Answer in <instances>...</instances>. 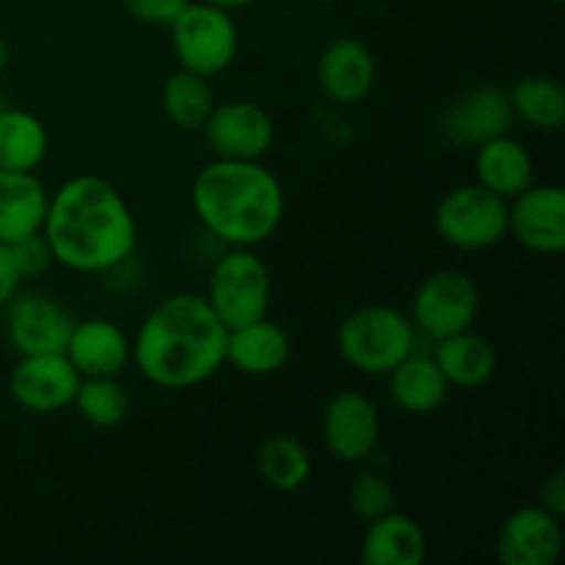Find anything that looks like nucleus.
<instances>
[{
    "instance_id": "nucleus-1",
    "label": "nucleus",
    "mask_w": 565,
    "mask_h": 565,
    "mask_svg": "<svg viewBox=\"0 0 565 565\" xmlns=\"http://www.w3.org/2000/svg\"><path fill=\"white\" fill-rule=\"evenodd\" d=\"M42 235L53 263L75 274H108L136 254L138 224L114 182L77 174L47 199Z\"/></svg>"
},
{
    "instance_id": "nucleus-2",
    "label": "nucleus",
    "mask_w": 565,
    "mask_h": 565,
    "mask_svg": "<svg viewBox=\"0 0 565 565\" xmlns=\"http://www.w3.org/2000/svg\"><path fill=\"white\" fill-rule=\"evenodd\" d=\"M226 329L196 292H174L149 309L132 337L141 379L160 390H193L226 364Z\"/></svg>"
},
{
    "instance_id": "nucleus-3",
    "label": "nucleus",
    "mask_w": 565,
    "mask_h": 565,
    "mask_svg": "<svg viewBox=\"0 0 565 565\" xmlns=\"http://www.w3.org/2000/svg\"><path fill=\"white\" fill-rule=\"evenodd\" d=\"M191 204L210 235L232 248H254L279 230L285 188L259 160L215 158L193 177Z\"/></svg>"
},
{
    "instance_id": "nucleus-4",
    "label": "nucleus",
    "mask_w": 565,
    "mask_h": 565,
    "mask_svg": "<svg viewBox=\"0 0 565 565\" xmlns=\"http://www.w3.org/2000/svg\"><path fill=\"white\" fill-rule=\"evenodd\" d=\"M340 356L362 375H390L417 351V329L401 309L367 303L345 315L337 329Z\"/></svg>"
},
{
    "instance_id": "nucleus-5",
    "label": "nucleus",
    "mask_w": 565,
    "mask_h": 565,
    "mask_svg": "<svg viewBox=\"0 0 565 565\" xmlns=\"http://www.w3.org/2000/svg\"><path fill=\"white\" fill-rule=\"evenodd\" d=\"M169 31L171 50H174L180 70L196 72V75L213 81L215 75L235 64L241 36H237L232 11L204 3V0H188V6L177 14Z\"/></svg>"
},
{
    "instance_id": "nucleus-6",
    "label": "nucleus",
    "mask_w": 565,
    "mask_h": 565,
    "mask_svg": "<svg viewBox=\"0 0 565 565\" xmlns=\"http://www.w3.org/2000/svg\"><path fill=\"white\" fill-rule=\"evenodd\" d=\"M270 270L252 248H232L215 259L207 281V303L226 329H237L268 315Z\"/></svg>"
},
{
    "instance_id": "nucleus-7",
    "label": "nucleus",
    "mask_w": 565,
    "mask_h": 565,
    "mask_svg": "<svg viewBox=\"0 0 565 565\" xmlns=\"http://www.w3.org/2000/svg\"><path fill=\"white\" fill-rule=\"evenodd\" d=\"M434 226L458 252H486L508 237V202L478 182L458 185L436 204Z\"/></svg>"
},
{
    "instance_id": "nucleus-8",
    "label": "nucleus",
    "mask_w": 565,
    "mask_h": 565,
    "mask_svg": "<svg viewBox=\"0 0 565 565\" xmlns=\"http://www.w3.org/2000/svg\"><path fill=\"white\" fill-rule=\"evenodd\" d=\"M480 312L478 281L456 268L430 274L417 287L412 301V323L417 334L439 342L445 337L472 329Z\"/></svg>"
},
{
    "instance_id": "nucleus-9",
    "label": "nucleus",
    "mask_w": 565,
    "mask_h": 565,
    "mask_svg": "<svg viewBox=\"0 0 565 565\" xmlns=\"http://www.w3.org/2000/svg\"><path fill=\"white\" fill-rule=\"evenodd\" d=\"M221 160H263L276 141V121L252 99L215 103L199 130Z\"/></svg>"
},
{
    "instance_id": "nucleus-10",
    "label": "nucleus",
    "mask_w": 565,
    "mask_h": 565,
    "mask_svg": "<svg viewBox=\"0 0 565 565\" xmlns=\"http://www.w3.org/2000/svg\"><path fill=\"white\" fill-rule=\"evenodd\" d=\"M72 326L70 309L42 292H17L3 307V334L17 356L64 353Z\"/></svg>"
},
{
    "instance_id": "nucleus-11",
    "label": "nucleus",
    "mask_w": 565,
    "mask_h": 565,
    "mask_svg": "<svg viewBox=\"0 0 565 565\" xmlns=\"http://www.w3.org/2000/svg\"><path fill=\"white\" fill-rule=\"evenodd\" d=\"M508 235L533 254L565 248V193L561 185H530L508 202Z\"/></svg>"
},
{
    "instance_id": "nucleus-12",
    "label": "nucleus",
    "mask_w": 565,
    "mask_h": 565,
    "mask_svg": "<svg viewBox=\"0 0 565 565\" xmlns=\"http://www.w3.org/2000/svg\"><path fill=\"white\" fill-rule=\"evenodd\" d=\"M81 375L64 353H33L20 356L11 370V401L31 414H55L72 406Z\"/></svg>"
},
{
    "instance_id": "nucleus-13",
    "label": "nucleus",
    "mask_w": 565,
    "mask_h": 565,
    "mask_svg": "<svg viewBox=\"0 0 565 565\" xmlns=\"http://www.w3.org/2000/svg\"><path fill=\"white\" fill-rule=\"evenodd\" d=\"M326 450L345 463H359L375 452L381 441V414L362 392H340L323 412Z\"/></svg>"
},
{
    "instance_id": "nucleus-14",
    "label": "nucleus",
    "mask_w": 565,
    "mask_h": 565,
    "mask_svg": "<svg viewBox=\"0 0 565 565\" xmlns=\"http://www.w3.org/2000/svg\"><path fill=\"white\" fill-rule=\"evenodd\" d=\"M513 121L516 119L508 103V88L475 86L447 105L441 116V132L458 147L478 149L480 143L511 132Z\"/></svg>"
},
{
    "instance_id": "nucleus-15",
    "label": "nucleus",
    "mask_w": 565,
    "mask_h": 565,
    "mask_svg": "<svg viewBox=\"0 0 565 565\" xmlns=\"http://www.w3.org/2000/svg\"><path fill=\"white\" fill-rule=\"evenodd\" d=\"M561 550V516L544 505H524L508 513L497 535V557L505 565H555Z\"/></svg>"
},
{
    "instance_id": "nucleus-16",
    "label": "nucleus",
    "mask_w": 565,
    "mask_h": 565,
    "mask_svg": "<svg viewBox=\"0 0 565 565\" xmlns=\"http://www.w3.org/2000/svg\"><path fill=\"white\" fill-rule=\"evenodd\" d=\"M379 66L364 42L351 36L334 39L318 58V86L329 103L353 108L373 94Z\"/></svg>"
},
{
    "instance_id": "nucleus-17",
    "label": "nucleus",
    "mask_w": 565,
    "mask_h": 565,
    "mask_svg": "<svg viewBox=\"0 0 565 565\" xmlns=\"http://www.w3.org/2000/svg\"><path fill=\"white\" fill-rule=\"evenodd\" d=\"M64 356L81 379L88 375H119L132 359V340L119 323L108 318H88L72 326Z\"/></svg>"
},
{
    "instance_id": "nucleus-18",
    "label": "nucleus",
    "mask_w": 565,
    "mask_h": 565,
    "mask_svg": "<svg viewBox=\"0 0 565 565\" xmlns=\"http://www.w3.org/2000/svg\"><path fill=\"white\" fill-rule=\"evenodd\" d=\"M292 353V342L287 331L268 315L252 323L230 329L226 334V362L243 375L265 379L287 367Z\"/></svg>"
},
{
    "instance_id": "nucleus-19",
    "label": "nucleus",
    "mask_w": 565,
    "mask_h": 565,
    "mask_svg": "<svg viewBox=\"0 0 565 565\" xmlns=\"http://www.w3.org/2000/svg\"><path fill=\"white\" fill-rule=\"evenodd\" d=\"M475 180L505 202L527 191L535 180L533 154L522 141L505 132L475 149Z\"/></svg>"
},
{
    "instance_id": "nucleus-20",
    "label": "nucleus",
    "mask_w": 565,
    "mask_h": 565,
    "mask_svg": "<svg viewBox=\"0 0 565 565\" xmlns=\"http://www.w3.org/2000/svg\"><path fill=\"white\" fill-rule=\"evenodd\" d=\"M47 199L36 171L0 169V243H14L42 230Z\"/></svg>"
},
{
    "instance_id": "nucleus-21",
    "label": "nucleus",
    "mask_w": 565,
    "mask_h": 565,
    "mask_svg": "<svg viewBox=\"0 0 565 565\" xmlns=\"http://www.w3.org/2000/svg\"><path fill=\"white\" fill-rule=\"evenodd\" d=\"M428 557L425 530L406 513L392 508L367 522L362 539V563L367 565H423Z\"/></svg>"
},
{
    "instance_id": "nucleus-22",
    "label": "nucleus",
    "mask_w": 565,
    "mask_h": 565,
    "mask_svg": "<svg viewBox=\"0 0 565 565\" xmlns=\"http://www.w3.org/2000/svg\"><path fill=\"white\" fill-rule=\"evenodd\" d=\"M386 379H390L392 403L414 417L439 412L452 390L430 353L412 351Z\"/></svg>"
},
{
    "instance_id": "nucleus-23",
    "label": "nucleus",
    "mask_w": 565,
    "mask_h": 565,
    "mask_svg": "<svg viewBox=\"0 0 565 565\" xmlns=\"http://www.w3.org/2000/svg\"><path fill=\"white\" fill-rule=\"evenodd\" d=\"M447 384L456 390H480L497 373V348L489 337L463 329L434 342V353Z\"/></svg>"
},
{
    "instance_id": "nucleus-24",
    "label": "nucleus",
    "mask_w": 565,
    "mask_h": 565,
    "mask_svg": "<svg viewBox=\"0 0 565 565\" xmlns=\"http://www.w3.org/2000/svg\"><path fill=\"white\" fill-rule=\"evenodd\" d=\"M47 149V127L36 114L22 108L0 110V169L36 171Z\"/></svg>"
},
{
    "instance_id": "nucleus-25",
    "label": "nucleus",
    "mask_w": 565,
    "mask_h": 565,
    "mask_svg": "<svg viewBox=\"0 0 565 565\" xmlns=\"http://www.w3.org/2000/svg\"><path fill=\"white\" fill-rule=\"evenodd\" d=\"M513 119L533 130H561L565 121V88L550 75H527L508 88Z\"/></svg>"
},
{
    "instance_id": "nucleus-26",
    "label": "nucleus",
    "mask_w": 565,
    "mask_h": 565,
    "mask_svg": "<svg viewBox=\"0 0 565 565\" xmlns=\"http://www.w3.org/2000/svg\"><path fill=\"white\" fill-rule=\"evenodd\" d=\"M160 105H163L166 119L177 130L199 132L215 105L213 83H210V77L196 75V72L177 70L174 75L166 77Z\"/></svg>"
},
{
    "instance_id": "nucleus-27",
    "label": "nucleus",
    "mask_w": 565,
    "mask_h": 565,
    "mask_svg": "<svg viewBox=\"0 0 565 565\" xmlns=\"http://www.w3.org/2000/svg\"><path fill=\"white\" fill-rule=\"evenodd\" d=\"M257 472L270 489L298 491L312 478V456L296 436L274 434L259 445Z\"/></svg>"
},
{
    "instance_id": "nucleus-28",
    "label": "nucleus",
    "mask_w": 565,
    "mask_h": 565,
    "mask_svg": "<svg viewBox=\"0 0 565 565\" xmlns=\"http://www.w3.org/2000/svg\"><path fill=\"white\" fill-rule=\"evenodd\" d=\"M72 406L92 428H119L130 414V395L119 375H88L77 384Z\"/></svg>"
},
{
    "instance_id": "nucleus-29",
    "label": "nucleus",
    "mask_w": 565,
    "mask_h": 565,
    "mask_svg": "<svg viewBox=\"0 0 565 565\" xmlns=\"http://www.w3.org/2000/svg\"><path fill=\"white\" fill-rule=\"evenodd\" d=\"M348 502H351V511L367 524L395 508V489H392L390 480H386L384 475L362 472L351 483Z\"/></svg>"
},
{
    "instance_id": "nucleus-30",
    "label": "nucleus",
    "mask_w": 565,
    "mask_h": 565,
    "mask_svg": "<svg viewBox=\"0 0 565 565\" xmlns=\"http://www.w3.org/2000/svg\"><path fill=\"white\" fill-rule=\"evenodd\" d=\"M11 254H14V263L20 268L22 279H33V276H42L44 270L53 265V252H50L47 237L42 235V230L33 232V235L20 237V241L9 243Z\"/></svg>"
},
{
    "instance_id": "nucleus-31",
    "label": "nucleus",
    "mask_w": 565,
    "mask_h": 565,
    "mask_svg": "<svg viewBox=\"0 0 565 565\" xmlns=\"http://www.w3.org/2000/svg\"><path fill=\"white\" fill-rule=\"evenodd\" d=\"M121 6L141 25L169 28L177 20V14L185 9L188 0H121Z\"/></svg>"
},
{
    "instance_id": "nucleus-32",
    "label": "nucleus",
    "mask_w": 565,
    "mask_h": 565,
    "mask_svg": "<svg viewBox=\"0 0 565 565\" xmlns=\"http://www.w3.org/2000/svg\"><path fill=\"white\" fill-rule=\"evenodd\" d=\"M22 281L25 279H22L20 268H17L9 243H0V309L20 292Z\"/></svg>"
},
{
    "instance_id": "nucleus-33",
    "label": "nucleus",
    "mask_w": 565,
    "mask_h": 565,
    "mask_svg": "<svg viewBox=\"0 0 565 565\" xmlns=\"http://www.w3.org/2000/svg\"><path fill=\"white\" fill-rule=\"evenodd\" d=\"M541 505L546 508L555 516H563L565 513V472L563 469H555L550 478L541 486Z\"/></svg>"
},
{
    "instance_id": "nucleus-34",
    "label": "nucleus",
    "mask_w": 565,
    "mask_h": 565,
    "mask_svg": "<svg viewBox=\"0 0 565 565\" xmlns=\"http://www.w3.org/2000/svg\"><path fill=\"white\" fill-rule=\"evenodd\" d=\"M204 3H213L224 11H237V9H246V6L257 3V0H204Z\"/></svg>"
},
{
    "instance_id": "nucleus-35",
    "label": "nucleus",
    "mask_w": 565,
    "mask_h": 565,
    "mask_svg": "<svg viewBox=\"0 0 565 565\" xmlns=\"http://www.w3.org/2000/svg\"><path fill=\"white\" fill-rule=\"evenodd\" d=\"M9 58H11V50H9V44H6V39L0 36V72L9 66Z\"/></svg>"
},
{
    "instance_id": "nucleus-36",
    "label": "nucleus",
    "mask_w": 565,
    "mask_h": 565,
    "mask_svg": "<svg viewBox=\"0 0 565 565\" xmlns=\"http://www.w3.org/2000/svg\"><path fill=\"white\" fill-rule=\"evenodd\" d=\"M550 3H555V6H561V3H565V0H550Z\"/></svg>"
}]
</instances>
